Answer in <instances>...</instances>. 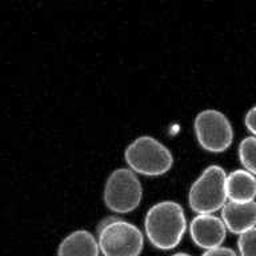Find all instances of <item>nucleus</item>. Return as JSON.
<instances>
[{
  "label": "nucleus",
  "instance_id": "obj_6",
  "mask_svg": "<svg viewBox=\"0 0 256 256\" xmlns=\"http://www.w3.org/2000/svg\"><path fill=\"white\" fill-rule=\"evenodd\" d=\"M195 134L198 142L210 152H223L232 144L234 130L231 122L218 110H204L195 118Z\"/></svg>",
  "mask_w": 256,
  "mask_h": 256
},
{
  "label": "nucleus",
  "instance_id": "obj_7",
  "mask_svg": "<svg viewBox=\"0 0 256 256\" xmlns=\"http://www.w3.org/2000/svg\"><path fill=\"white\" fill-rule=\"evenodd\" d=\"M226 228L223 220L212 214L196 215L190 224L192 240L206 251L222 247L227 232Z\"/></svg>",
  "mask_w": 256,
  "mask_h": 256
},
{
  "label": "nucleus",
  "instance_id": "obj_10",
  "mask_svg": "<svg viewBox=\"0 0 256 256\" xmlns=\"http://www.w3.org/2000/svg\"><path fill=\"white\" fill-rule=\"evenodd\" d=\"M227 198L235 203H248L256 198V176L246 170H236L227 175Z\"/></svg>",
  "mask_w": 256,
  "mask_h": 256
},
{
  "label": "nucleus",
  "instance_id": "obj_14",
  "mask_svg": "<svg viewBox=\"0 0 256 256\" xmlns=\"http://www.w3.org/2000/svg\"><path fill=\"white\" fill-rule=\"evenodd\" d=\"M202 256H238L234 250L228 247H218L214 250H208Z\"/></svg>",
  "mask_w": 256,
  "mask_h": 256
},
{
  "label": "nucleus",
  "instance_id": "obj_4",
  "mask_svg": "<svg viewBox=\"0 0 256 256\" xmlns=\"http://www.w3.org/2000/svg\"><path fill=\"white\" fill-rule=\"evenodd\" d=\"M143 187L135 172L128 168H118L108 176L104 187V202L111 211L127 214L134 211L142 202Z\"/></svg>",
  "mask_w": 256,
  "mask_h": 256
},
{
  "label": "nucleus",
  "instance_id": "obj_13",
  "mask_svg": "<svg viewBox=\"0 0 256 256\" xmlns=\"http://www.w3.org/2000/svg\"><path fill=\"white\" fill-rule=\"evenodd\" d=\"M244 123H246V127H247L256 138V104L247 112V114H246Z\"/></svg>",
  "mask_w": 256,
  "mask_h": 256
},
{
  "label": "nucleus",
  "instance_id": "obj_15",
  "mask_svg": "<svg viewBox=\"0 0 256 256\" xmlns=\"http://www.w3.org/2000/svg\"><path fill=\"white\" fill-rule=\"evenodd\" d=\"M172 256H191V255H188V254H186V252H179V254H175V255H172Z\"/></svg>",
  "mask_w": 256,
  "mask_h": 256
},
{
  "label": "nucleus",
  "instance_id": "obj_11",
  "mask_svg": "<svg viewBox=\"0 0 256 256\" xmlns=\"http://www.w3.org/2000/svg\"><path fill=\"white\" fill-rule=\"evenodd\" d=\"M239 158L246 171L256 176V138H244L239 144Z\"/></svg>",
  "mask_w": 256,
  "mask_h": 256
},
{
  "label": "nucleus",
  "instance_id": "obj_1",
  "mask_svg": "<svg viewBox=\"0 0 256 256\" xmlns=\"http://www.w3.org/2000/svg\"><path fill=\"white\" fill-rule=\"evenodd\" d=\"M144 227L150 242L160 250L175 248L187 228L186 214L180 204L171 200L156 203L148 210Z\"/></svg>",
  "mask_w": 256,
  "mask_h": 256
},
{
  "label": "nucleus",
  "instance_id": "obj_9",
  "mask_svg": "<svg viewBox=\"0 0 256 256\" xmlns=\"http://www.w3.org/2000/svg\"><path fill=\"white\" fill-rule=\"evenodd\" d=\"M99 242L86 230L68 234L58 248V256H99Z\"/></svg>",
  "mask_w": 256,
  "mask_h": 256
},
{
  "label": "nucleus",
  "instance_id": "obj_2",
  "mask_svg": "<svg viewBox=\"0 0 256 256\" xmlns=\"http://www.w3.org/2000/svg\"><path fill=\"white\" fill-rule=\"evenodd\" d=\"M227 174L216 164L207 167L190 188V207L198 215L214 214L227 203Z\"/></svg>",
  "mask_w": 256,
  "mask_h": 256
},
{
  "label": "nucleus",
  "instance_id": "obj_3",
  "mask_svg": "<svg viewBox=\"0 0 256 256\" xmlns=\"http://www.w3.org/2000/svg\"><path fill=\"white\" fill-rule=\"evenodd\" d=\"M124 158L132 171L147 176L163 175L174 163L171 151L152 136H140L128 144Z\"/></svg>",
  "mask_w": 256,
  "mask_h": 256
},
{
  "label": "nucleus",
  "instance_id": "obj_8",
  "mask_svg": "<svg viewBox=\"0 0 256 256\" xmlns=\"http://www.w3.org/2000/svg\"><path fill=\"white\" fill-rule=\"evenodd\" d=\"M222 220L230 231L242 235L256 227V202L235 203L227 200L222 208Z\"/></svg>",
  "mask_w": 256,
  "mask_h": 256
},
{
  "label": "nucleus",
  "instance_id": "obj_12",
  "mask_svg": "<svg viewBox=\"0 0 256 256\" xmlns=\"http://www.w3.org/2000/svg\"><path fill=\"white\" fill-rule=\"evenodd\" d=\"M238 247L242 256H256V227L243 232L239 236Z\"/></svg>",
  "mask_w": 256,
  "mask_h": 256
},
{
  "label": "nucleus",
  "instance_id": "obj_5",
  "mask_svg": "<svg viewBox=\"0 0 256 256\" xmlns=\"http://www.w3.org/2000/svg\"><path fill=\"white\" fill-rule=\"evenodd\" d=\"M99 247L104 256H139L143 250V234L135 224L111 220L99 231Z\"/></svg>",
  "mask_w": 256,
  "mask_h": 256
}]
</instances>
